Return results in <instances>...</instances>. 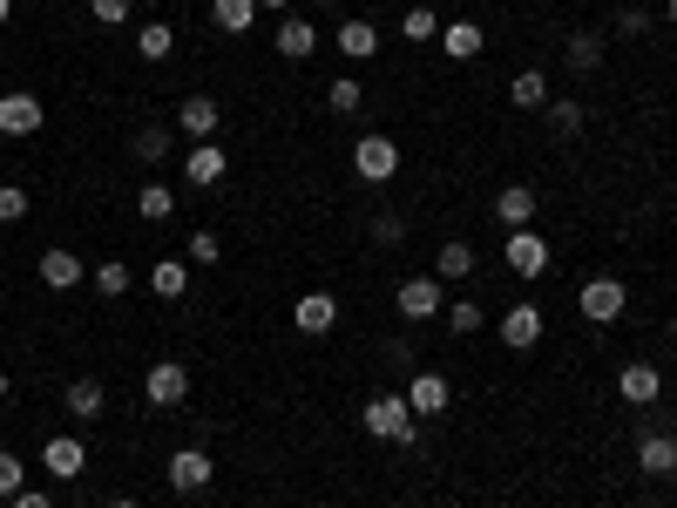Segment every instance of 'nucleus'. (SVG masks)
I'll return each instance as SVG.
<instances>
[{
	"label": "nucleus",
	"instance_id": "1",
	"mask_svg": "<svg viewBox=\"0 0 677 508\" xmlns=\"http://www.w3.org/2000/svg\"><path fill=\"white\" fill-rule=\"evenodd\" d=\"M360 427H366L373 441H393V448H414L420 441V420H414L407 394H373L366 414H360Z\"/></svg>",
	"mask_w": 677,
	"mask_h": 508
},
{
	"label": "nucleus",
	"instance_id": "2",
	"mask_svg": "<svg viewBox=\"0 0 677 508\" xmlns=\"http://www.w3.org/2000/svg\"><path fill=\"white\" fill-rule=\"evenodd\" d=\"M623 305H630L623 279H589V285L576 292V312H583L589 326H617V319H623Z\"/></svg>",
	"mask_w": 677,
	"mask_h": 508
},
{
	"label": "nucleus",
	"instance_id": "3",
	"mask_svg": "<svg viewBox=\"0 0 677 508\" xmlns=\"http://www.w3.org/2000/svg\"><path fill=\"white\" fill-rule=\"evenodd\" d=\"M501 258H508V271H515V279H542L555 251H549V238H535V230H508Z\"/></svg>",
	"mask_w": 677,
	"mask_h": 508
},
{
	"label": "nucleus",
	"instance_id": "4",
	"mask_svg": "<svg viewBox=\"0 0 677 508\" xmlns=\"http://www.w3.org/2000/svg\"><path fill=\"white\" fill-rule=\"evenodd\" d=\"M143 394H149V407H183V400H190V366L156 360V366L143 373Z\"/></svg>",
	"mask_w": 677,
	"mask_h": 508
},
{
	"label": "nucleus",
	"instance_id": "5",
	"mask_svg": "<svg viewBox=\"0 0 677 508\" xmlns=\"http://www.w3.org/2000/svg\"><path fill=\"white\" fill-rule=\"evenodd\" d=\"M352 170H360L366 183H386L393 170H400V149H393V136H360V143H352Z\"/></svg>",
	"mask_w": 677,
	"mask_h": 508
},
{
	"label": "nucleus",
	"instance_id": "6",
	"mask_svg": "<svg viewBox=\"0 0 677 508\" xmlns=\"http://www.w3.org/2000/svg\"><path fill=\"white\" fill-rule=\"evenodd\" d=\"M48 123V109H42V95H0V136H34Z\"/></svg>",
	"mask_w": 677,
	"mask_h": 508
},
{
	"label": "nucleus",
	"instance_id": "7",
	"mask_svg": "<svg viewBox=\"0 0 677 508\" xmlns=\"http://www.w3.org/2000/svg\"><path fill=\"white\" fill-rule=\"evenodd\" d=\"M211 475H217V467H211V454H204V448H177V454H170V488H177V495L211 488Z\"/></svg>",
	"mask_w": 677,
	"mask_h": 508
},
{
	"label": "nucleus",
	"instance_id": "8",
	"mask_svg": "<svg viewBox=\"0 0 677 508\" xmlns=\"http://www.w3.org/2000/svg\"><path fill=\"white\" fill-rule=\"evenodd\" d=\"M393 305H400V319H433V312H448L441 279H407L400 292H393Z\"/></svg>",
	"mask_w": 677,
	"mask_h": 508
},
{
	"label": "nucleus",
	"instance_id": "9",
	"mask_svg": "<svg viewBox=\"0 0 677 508\" xmlns=\"http://www.w3.org/2000/svg\"><path fill=\"white\" fill-rule=\"evenodd\" d=\"M292 326H298V332H312V339H318V332H332V326H339V298H332V292H305V298L292 305Z\"/></svg>",
	"mask_w": 677,
	"mask_h": 508
},
{
	"label": "nucleus",
	"instance_id": "10",
	"mask_svg": "<svg viewBox=\"0 0 677 508\" xmlns=\"http://www.w3.org/2000/svg\"><path fill=\"white\" fill-rule=\"evenodd\" d=\"M535 339H542V305H508V312H501V346L529 353Z\"/></svg>",
	"mask_w": 677,
	"mask_h": 508
},
{
	"label": "nucleus",
	"instance_id": "11",
	"mask_svg": "<svg viewBox=\"0 0 677 508\" xmlns=\"http://www.w3.org/2000/svg\"><path fill=\"white\" fill-rule=\"evenodd\" d=\"M224 170H230V149H217V143H196V149L183 156V177H190L196 190H211V183H224Z\"/></svg>",
	"mask_w": 677,
	"mask_h": 508
},
{
	"label": "nucleus",
	"instance_id": "12",
	"mask_svg": "<svg viewBox=\"0 0 677 508\" xmlns=\"http://www.w3.org/2000/svg\"><path fill=\"white\" fill-rule=\"evenodd\" d=\"M82 279H89V264L75 258V251H61V245H55V251H42V285H48V292H75Z\"/></svg>",
	"mask_w": 677,
	"mask_h": 508
},
{
	"label": "nucleus",
	"instance_id": "13",
	"mask_svg": "<svg viewBox=\"0 0 677 508\" xmlns=\"http://www.w3.org/2000/svg\"><path fill=\"white\" fill-rule=\"evenodd\" d=\"M636 475H677V434H644L636 441Z\"/></svg>",
	"mask_w": 677,
	"mask_h": 508
},
{
	"label": "nucleus",
	"instance_id": "14",
	"mask_svg": "<svg viewBox=\"0 0 677 508\" xmlns=\"http://www.w3.org/2000/svg\"><path fill=\"white\" fill-rule=\"evenodd\" d=\"M217 115H224V109H217L211 95H183V102H177V129H183V136H196V143H211Z\"/></svg>",
	"mask_w": 677,
	"mask_h": 508
},
{
	"label": "nucleus",
	"instance_id": "15",
	"mask_svg": "<svg viewBox=\"0 0 677 508\" xmlns=\"http://www.w3.org/2000/svg\"><path fill=\"white\" fill-rule=\"evenodd\" d=\"M495 224H508V230H529V224H535V190H529V183H508L501 197H495Z\"/></svg>",
	"mask_w": 677,
	"mask_h": 508
},
{
	"label": "nucleus",
	"instance_id": "16",
	"mask_svg": "<svg viewBox=\"0 0 677 508\" xmlns=\"http://www.w3.org/2000/svg\"><path fill=\"white\" fill-rule=\"evenodd\" d=\"M407 407H414L420 420L448 414V373H414V386H407Z\"/></svg>",
	"mask_w": 677,
	"mask_h": 508
},
{
	"label": "nucleus",
	"instance_id": "17",
	"mask_svg": "<svg viewBox=\"0 0 677 508\" xmlns=\"http://www.w3.org/2000/svg\"><path fill=\"white\" fill-rule=\"evenodd\" d=\"M42 461H48V475H61V482H75V475H82V467H89V448H82V441H75V434H55V441L42 448Z\"/></svg>",
	"mask_w": 677,
	"mask_h": 508
},
{
	"label": "nucleus",
	"instance_id": "18",
	"mask_svg": "<svg viewBox=\"0 0 677 508\" xmlns=\"http://www.w3.org/2000/svg\"><path fill=\"white\" fill-rule=\"evenodd\" d=\"M617 394H623L630 407H651V400L664 394V373H657V366H623V373H617Z\"/></svg>",
	"mask_w": 677,
	"mask_h": 508
},
{
	"label": "nucleus",
	"instance_id": "19",
	"mask_svg": "<svg viewBox=\"0 0 677 508\" xmlns=\"http://www.w3.org/2000/svg\"><path fill=\"white\" fill-rule=\"evenodd\" d=\"M271 48H278V55H285V61H305V55L318 48V27L292 14V21H278V34H271Z\"/></svg>",
	"mask_w": 677,
	"mask_h": 508
},
{
	"label": "nucleus",
	"instance_id": "20",
	"mask_svg": "<svg viewBox=\"0 0 677 508\" xmlns=\"http://www.w3.org/2000/svg\"><path fill=\"white\" fill-rule=\"evenodd\" d=\"M339 55L346 61H373L380 55V27L373 21H339Z\"/></svg>",
	"mask_w": 677,
	"mask_h": 508
},
{
	"label": "nucleus",
	"instance_id": "21",
	"mask_svg": "<svg viewBox=\"0 0 677 508\" xmlns=\"http://www.w3.org/2000/svg\"><path fill=\"white\" fill-rule=\"evenodd\" d=\"M136 55H143V61H170V55H177V27H170V21H143V27H136Z\"/></svg>",
	"mask_w": 677,
	"mask_h": 508
},
{
	"label": "nucleus",
	"instance_id": "22",
	"mask_svg": "<svg viewBox=\"0 0 677 508\" xmlns=\"http://www.w3.org/2000/svg\"><path fill=\"white\" fill-rule=\"evenodd\" d=\"M149 292H156V298H183V292H190V258H156Z\"/></svg>",
	"mask_w": 677,
	"mask_h": 508
},
{
	"label": "nucleus",
	"instance_id": "23",
	"mask_svg": "<svg viewBox=\"0 0 677 508\" xmlns=\"http://www.w3.org/2000/svg\"><path fill=\"white\" fill-rule=\"evenodd\" d=\"M482 42H488V34L474 27V21H448V27H441V48H448V61H474V55H482Z\"/></svg>",
	"mask_w": 677,
	"mask_h": 508
},
{
	"label": "nucleus",
	"instance_id": "24",
	"mask_svg": "<svg viewBox=\"0 0 677 508\" xmlns=\"http://www.w3.org/2000/svg\"><path fill=\"white\" fill-rule=\"evenodd\" d=\"M508 102H515V109H549V75H542V68H522V75L508 82Z\"/></svg>",
	"mask_w": 677,
	"mask_h": 508
},
{
	"label": "nucleus",
	"instance_id": "25",
	"mask_svg": "<svg viewBox=\"0 0 677 508\" xmlns=\"http://www.w3.org/2000/svg\"><path fill=\"white\" fill-rule=\"evenodd\" d=\"M211 21H217L224 34H245V27L258 21V0H211Z\"/></svg>",
	"mask_w": 677,
	"mask_h": 508
},
{
	"label": "nucleus",
	"instance_id": "26",
	"mask_svg": "<svg viewBox=\"0 0 677 508\" xmlns=\"http://www.w3.org/2000/svg\"><path fill=\"white\" fill-rule=\"evenodd\" d=\"M136 211H143L149 224H170V217H177V190H170V183H143Z\"/></svg>",
	"mask_w": 677,
	"mask_h": 508
},
{
	"label": "nucleus",
	"instance_id": "27",
	"mask_svg": "<svg viewBox=\"0 0 677 508\" xmlns=\"http://www.w3.org/2000/svg\"><path fill=\"white\" fill-rule=\"evenodd\" d=\"M68 414H75V420H95V414H102V380H89V373L68 380Z\"/></svg>",
	"mask_w": 677,
	"mask_h": 508
},
{
	"label": "nucleus",
	"instance_id": "28",
	"mask_svg": "<svg viewBox=\"0 0 677 508\" xmlns=\"http://www.w3.org/2000/svg\"><path fill=\"white\" fill-rule=\"evenodd\" d=\"M467 271H474V251H467V245H441V258H433V279H441V285H461Z\"/></svg>",
	"mask_w": 677,
	"mask_h": 508
},
{
	"label": "nucleus",
	"instance_id": "29",
	"mask_svg": "<svg viewBox=\"0 0 677 508\" xmlns=\"http://www.w3.org/2000/svg\"><path fill=\"white\" fill-rule=\"evenodd\" d=\"M129 285H136V279H129L123 258H102V264H95V292H102V298H123Z\"/></svg>",
	"mask_w": 677,
	"mask_h": 508
},
{
	"label": "nucleus",
	"instance_id": "30",
	"mask_svg": "<svg viewBox=\"0 0 677 508\" xmlns=\"http://www.w3.org/2000/svg\"><path fill=\"white\" fill-rule=\"evenodd\" d=\"M482 326H488V305H474V298H454V305H448V332L467 339V332H482Z\"/></svg>",
	"mask_w": 677,
	"mask_h": 508
},
{
	"label": "nucleus",
	"instance_id": "31",
	"mask_svg": "<svg viewBox=\"0 0 677 508\" xmlns=\"http://www.w3.org/2000/svg\"><path fill=\"white\" fill-rule=\"evenodd\" d=\"M596 61H603V34H569V68L589 75Z\"/></svg>",
	"mask_w": 677,
	"mask_h": 508
},
{
	"label": "nucleus",
	"instance_id": "32",
	"mask_svg": "<svg viewBox=\"0 0 677 508\" xmlns=\"http://www.w3.org/2000/svg\"><path fill=\"white\" fill-rule=\"evenodd\" d=\"M360 102H366V89H360V82H346V75L326 89V109H332V115H360Z\"/></svg>",
	"mask_w": 677,
	"mask_h": 508
},
{
	"label": "nucleus",
	"instance_id": "33",
	"mask_svg": "<svg viewBox=\"0 0 677 508\" xmlns=\"http://www.w3.org/2000/svg\"><path fill=\"white\" fill-rule=\"evenodd\" d=\"M27 488V467H21V454H8V448H0V501H14Z\"/></svg>",
	"mask_w": 677,
	"mask_h": 508
},
{
	"label": "nucleus",
	"instance_id": "34",
	"mask_svg": "<svg viewBox=\"0 0 677 508\" xmlns=\"http://www.w3.org/2000/svg\"><path fill=\"white\" fill-rule=\"evenodd\" d=\"M170 143H177V136H170L163 123H156V129H143V136H136V156H143V163H163V156H170Z\"/></svg>",
	"mask_w": 677,
	"mask_h": 508
},
{
	"label": "nucleus",
	"instance_id": "35",
	"mask_svg": "<svg viewBox=\"0 0 677 508\" xmlns=\"http://www.w3.org/2000/svg\"><path fill=\"white\" fill-rule=\"evenodd\" d=\"M400 34H407V42H433V34H441V14H433V8H414V14L400 21Z\"/></svg>",
	"mask_w": 677,
	"mask_h": 508
},
{
	"label": "nucleus",
	"instance_id": "36",
	"mask_svg": "<svg viewBox=\"0 0 677 508\" xmlns=\"http://www.w3.org/2000/svg\"><path fill=\"white\" fill-rule=\"evenodd\" d=\"M549 129L576 136V129H583V102H569V95H563V102H549Z\"/></svg>",
	"mask_w": 677,
	"mask_h": 508
},
{
	"label": "nucleus",
	"instance_id": "37",
	"mask_svg": "<svg viewBox=\"0 0 677 508\" xmlns=\"http://www.w3.org/2000/svg\"><path fill=\"white\" fill-rule=\"evenodd\" d=\"M27 217V190L21 183H0V224H21Z\"/></svg>",
	"mask_w": 677,
	"mask_h": 508
},
{
	"label": "nucleus",
	"instance_id": "38",
	"mask_svg": "<svg viewBox=\"0 0 677 508\" xmlns=\"http://www.w3.org/2000/svg\"><path fill=\"white\" fill-rule=\"evenodd\" d=\"M129 8H136V0H89V14H95L102 27H123V21H129Z\"/></svg>",
	"mask_w": 677,
	"mask_h": 508
},
{
	"label": "nucleus",
	"instance_id": "39",
	"mask_svg": "<svg viewBox=\"0 0 677 508\" xmlns=\"http://www.w3.org/2000/svg\"><path fill=\"white\" fill-rule=\"evenodd\" d=\"M217 258H224L217 230H196V238H190V264H217Z\"/></svg>",
	"mask_w": 677,
	"mask_h": 508
},
{
	"label": "nucleus",
	"instance_id": "40",
	"mask_svg": "<svg viewBox=\"0 0 677 508\" xmlns=\"http://www.w3.org/2000/svg\"><path fill=\"white\" fill-rule=\"evenodd\" d=\"M373 238H380V245H400V238H407V224L380 211V217H373Z\"/></svg>",
	"mask_w": 677,
	"mask_h": 508
},
{
	"label": "nucleus",
	"instance_id": "41",
	"mask_svg": "<svg viewBox=\"0 0 677 508\" xmlns=\"http://www.w3.org/2000/svg\"><path fill=\"white\" fill-rule=\"evenodd\" d=\"M651 27V14L644 8H623V21H617V34H644Z\"/></svg>",
	"mask_w": 677,
	"mask_h": 508
},
{
	"label": "nucleus",
	"instance_id": "42",
	"mask_svg": "<svg viewBox=\"0 0 677 508\" xmlns=\"http://www.w3.org/2000/svg\"><path fill=\"white\" fill-rule=\"evenodd\" d=\"M14 508H55V495H42V488H21V495H14Z\"/></svg>",
	"mask_w": 677,
	"mask_h": 508
},
{
	"label": "nucleus",
	"instance_id": "43",
	"mask_svg": "<svg viewBox=\"0 0 677 508\" xmlns=\"http://www.w3.org/2000/svg\"><path fill=\"white\" fill-rule=\"evenodd\" d=\"M258 8H278V14H285V8H292V0H258Z\"/></svg>",
	"mask_w": 677,
	"mask_h": 508
},
{
	"label": "nucleus",
	"instance_id": "44",
	"mask_svg": "<svg viewBox=\"0 0 677 508\" xmlns=\"http://www.w3.org/2000/svg\"><path fill=\"white\" fill-rule=\"evenodd\" d=\"M8 14H14V0H0V27H8Z\"/></svg>",
	"mask_w": 677,
	"mask_h": 508
},
{
	"label": "nucleus",
	"instance_id": "45",
	"mask_svg": "<svg viewBox=\"0 0 677 508\" xmlns=\"http://www.w3.org/2000/svg\"><path fill=\"white\" fill-rule=\"evenodd\" d=\"M664 14H670V27H677V0H664Z\"/></svg>",
	"mask_w": 677,
	"mask_h": 508
},
{
	"label": "nucleus",
	"instance_id": "46",
	"mask_svg": "<svg viewBox=\"0 0 677 508\" xmlns=\"http://www.w3.org/2000/svg\"><path fill=\"white\" fill-rule=\"evenodd\" d=\"M109 508H143V501H129V495H123V501H109Z\"/></svg>",
	"mask_w": 677,
	"mask_h": 508
},
{
	"label": "nucleus",
	"instance_id": "47",
	"mask_svg": "<svg viewBox=\"0 0 677 508\" xmlns=\"http://www.w3.org/2000/svg\"><path fill=\"white\" fill-rule=\"evenodd\" d=\"M0 400H8V373H0Z\"/></svg>",
	"mask_w": 677,
	"mask_h": 508
},
{
	"label": "nucleus",
	"instance_id": "48",
	"mask_svg": "<svg viewBox=\"0 0 677 508\" xmlns=\"http://www.w3.org/2000/svg\"><path fill=\"white\" fill-rule=\"evenodd\" d=\"M651 508H664V501H651Z\"/></svg>",
	"mask_w": 677,
	"mask_h": 508
}]
</instances>
